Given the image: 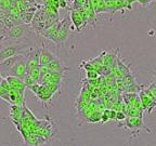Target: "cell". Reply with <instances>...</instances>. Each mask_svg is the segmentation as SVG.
Returning <instances> with one entry per match:
<instances>
[{"label": "cell", "mask_w": 156, "mask_h": 146, "mask_svg": "<svg viewBox=\"0 0 156 146\" xmlns=\"http://www.w3.org/2000/svg\"><path fill=\"white\" fill-rule=\"evenodd\" d=\"M28 47L25 43H10L5 44V41L0 44V63L7 58L12 57L16 54H24V51ZM29 51V50H28ZM27 51V52H28Z\"/></svg>", "instance_id": "1"}, {"label": "cell", "mask_w": 156, "mask_h": 146, "mask_svg": "<svg viewBox=\"0 0 156 146\" xmlns=\"http://www.w3.org/2000/svg\"><path fill=\"white\" fill-rule=\"evenodd\" d=\"M71 26H72L71 17H69V15H66L65 17L62 19V21L58 22V30H56L54 43L58 44V46H61V44H63L67 40L68 37H69Z\"/></svg>", "instance_id": "2"}, {"label": "cell", "mask_w": 156, "mask_h": 146, "mask_svg": "<svg viewBox=\"0 0 156 146\" xmlns=\"http://www.w3.org/2000/svg\"><path fill=\"white\" fill-rule=\"evenodd\" d=\"M26 58H25V54H22L19 57V60L14 62V64L8 69L5 76H13V77L22 78L23 79V77L26 75Z\"/></svg>", "instance_id": "3"}, {"label": "cell", "mask_w": 156, "mask_h": 146, "mask_svg": "<svg viewBox=\"0 0 156 146\" xmlns=\"http://www.w3.org/2000/svg\"><path fill=\"white\" fill-rule=\"evenodd\" d=\"M32 32V27L27 26V24H19L14 25L12 28H10L5 34V37L10 40H17L23 38L26 35H29Z\"/></svg>", "instance_id": "4"}, {"label": "cell", "mask_w": 156, "mask_h": 146, "mask_svg": "<svg viewBox=\"0 0 156 146\" xmlns=\"http://www.w3.org/2000/svg\"><path fill=\"white\" fill-rule=\"evenodd\" d=\"M40 50H41V49H34V50L30 49V50L25 54L27 71H30V69H33V68H35V67L40 66L39 65V55H40Z\"/></svg>", "instance_id": "5"}, {"label": "cell", "mask_w": 156, "mask_h": 146, "mask_svg": "<svg viewBox=\"0 0 156 146\" xmlns=\"http://www.w3.org/2000/svg\"><path fill=\"white\" fill-rule=\"evenodd\" d=\"M139 97H140V101H141V104H142V108H143V112L144 110H147V114H151L152 110L155 108L156 106V102L151 99L149 95H146L144 93V91L141 90L139 91Z\"/></svg>", "instance_id": "6"}, {"label": "cell", "mask_w": 156, "mask_h": 146, "mask_svg": "<svg viewBox=\"0 0 156 146\" xmlns=\"http://www.w3.org/2000/svg\"><path fill=\"white\" fill-rule=\"evenodd\" d=\"M69 17H71L72 24H73L74 28H75V30H77V32H81V30L87 26L86 22L83 21L81 15L79 14V12H78V10H71Z\"/></svg>", "instance_id": "7"}, {"label": "cell", "mask_w": 156, "mask_h": 146, "mask_svg": "<svg viewBox=\"0 0 156 146\" xmlns=\"http://www.w3.org/2000/svg\"><path fill=\"white\" fill-rule=\"evenodd\" d=\"M5 79L9 82L10 87L13 90H17L19 92H21L22 94H24L25 89H26V85H25L24 81H23L22 78H17L13 77V76H5Z\"/></svg>", "instance_id": "8"}, {"label": "cell", "mask_w": 156, "mask_h": 146, "mask_svg": "<svg viewBox=\"0 0 156 146\" xmlns=\"http://www.w3.org/2000/svg\"><path fill=\"white\" fill-rule=\"evenodd\" d=\"M56 56L52 53L49 49L46 47H42L40 50V55H39V65L40 66H47L52 60H54Z\"/></svg>", "instance_id": "9"}, {"label": "cell", "mask_w": 156, "mask_h": 146, "mask_svg": "<svg viewBox=\"0 0 156 146\" xmlns=\"http://www.w3.org/2000/svg\"><path fill=\"white\" fill-rule=\"evenodd\" d=\"M58 22H60V21H58ZM58 22L54 23V24L51 25V26L46 27V28H44L39 35H41L42 37H44V38L49 39V40H51V41L54 42V40H55L56 30H58Z\"/></svg>", "instance_id": "10"}, {"label": "cell", "mask_w": 156, "mask_h": 146, "mask_svg": "<svg viewBox=\"0 0 156 146\" xmlns=\"http://www.w3.org/2000/svg\"><path fill=\"white\" fill-rule=\"evenodd\" d=\"M46 67L48 68L49 71H55V73H60V74H62L66 69V67L64 66L63 62L58 57H55L54 60H52V61L50 62Z\"/></svg>", "instance_id": "11"}, {"label": "cell", "mask_w": 156, "mask_h": 146, "mask_svg": "<svg viewBox=\"0 0 156 146\" xmlns=\"http://www.w3.org/2000/svg\"><path fill=\"white\" fill-rule=\"evenodd\" d=\"M118 49L114 50V51H111L110 53L105 54V57H104V62H103V65L105 66H108V67H112L114 64H116V60L118 57Z\"/></svg>", "instance_id": "12"}, {"label": "cell", "mask_w": 156, "mask_h": 146, "mask_svg": "<svg viewBox=\"0 0 156 146\" xmlns=\"http://www.w3.org/2000/svg\"><path fill=\"white\" fill-rule=\"evenodd\" d=\"M116 67H117V71H119L122 78L124 77V76H126V75H128V74L131 73V71H130L129 66L126 65V64H125L124 62L118 57H117V60H116Z\"/></svg>", "instance_id": "13"}, {"label": "cell", "mask_w": 156, "mask_h": 146, "mask_svg": "<svg viewBox=\"0 0 156 146\" xmlns=\"http://www.w3.org/2000/svg\"><path fill=\"white\" fill-rule=\"evenodd\" d=\"M105 5H106V13L110 14V16L112 17L113 14L117 12L116 11V0H104Z\"/></svg>", "instance_id": "14"}, {"label": "cell", "mask_w": 156, "mask_h": 146, "mask_svg": "<svg viewBox=\"0 0 156 146\" xmlns=\"http://www.w3.org/2000/svg\"><path fill=\"white\" fill-rule=\"evenodd\" d=\"M10 109H11V117L14 118L15 120L20 119V117L22 116L23 106H20V105H12V106L10 107Z\"/></svg>", "instance_id": "15"}, {"label": "cell", "mask_w": 156, "mask_h": 146, "mask_svg": "<svg viewBox=\"0 0 156 146\" xmlns=\"http://www.w3.org/2000/svg\"><path fill=\"white\" fill-rule=\"evenodd\" d=\"M126 114L128 115V117H139V118H142V116H143V112L136 109L134 107H128Z\"/></svg>", "instance_id": "16"}, {"label": "cell", "mask_w": 156, "mask_h": 146, "mask_svg": "<svg viewBox=\"0 0 156 146\" xmlns=\"http://www.w3.org/2000/svg\"><path fill=\"white\" fill-rule=\"evenodd\" d=\"M27 75H29L30 77L34 79L36 82H38L39 81V77H40V67H35V68H33V69H30V71H27Z\"/></svg>", "instance_id": "17"}, {"label": "cell", "mask_w": 156, "mask_h": 146, "mask_svg": "<svg viewBox=\"0 0 156 146\" xmlns=\"http://www.w3.org/2000/svg\"><path fill=\"white\" fill-rule=\"evenodd\" d=\"M100 13H106V5H105L104 0H98L95 14H100Z\"/></svg>", "instance_id": "18"}, {"label": "cell", "mask_w": 156, "mask_h": 146, "mask_svg": "<svg viewBox=\"0 0 156 146\" xmlns=\"http://www.w3.org/2000/svg\"><path fill=\"white\" fill-rule=\"evenodd\" d=\"M122 10L130 11L129 7L127 5V1L126 0H116V11H122Z\"/></svg>", "instance_id": "19"}, {"label": "cell", "mask_w": 156, "mask_h": 146, "mask_svg": "<svg viewBox=\"0 0 156 146\" xmlns=\"http://www.w3.org/2000/svg\"><path fill=\"white\" fill-rule=\"evenodd\" d=\"M86 0H73V3L71 5V10H78L83 7Z\"/></svg>", "instance_id": "20"}, {"label": "cell", "mask_w": 156, "mask_h": 146, "mask_svg": "<svg viewBox=\"0 0 156 146\" xmlns=\"http://www.w3.org/2000/svg\"><path fill=\"white\" fill-rule=\"evenodd\" d=\"M23 81H24V83H25V85H26V87H29V85H34V83H36V81H35L29 75H27V74L24 76V77H23Z\"/></svg>", "instance_id": "21"}, {"label": "cell", "mask_w": 156, "mask_h": 146, "mask_svg": "<svg viewBox=\"0 0 156 146\" xmlns=\"http://www.w3.org/2000/svg\"><path fill=\"white\" fill-rule=\"evenodd\" d=\"M86 76H87L88 80H90V79H98L99 74L97 73V71H86Z\"/></svg>", "instance_id": "22"}, {"label": "cell", "mask_w": 156, "mask_h": 146, "mask_svg": "<svg viewBox=\"0 0 156 146\" xmlns=\"http://www.w3.org/2000/svg\"><path fill=\"white\" fill-rule=\"evenodd\" d=\"M126 119V114L122 110H117L116 112V117H115V120L116 121H122V120Z\"/></svg>", "instance_id": "23"}, {"label": "cell", "mask_w": 156, "mask_h": 146, "mask_svg": "<svg viewBox=\"0 0 156 146\" xmlns=\"http://www.w3.org/2000/svg\"><path fill=\"white\" fill-rule=\"evenodd\" d=\"M147 89L151 91V93L153 94V97H154V101L156 102V85L152 81L149 85H147Z\"/></svg>", "instance_id": "24"}, {"label": "cell", "mask_w": 156, "mask_h": 146, "mask_svg": "<svg viewBox=\"0 0 156 146\" xmlns=\"http://www.w3.org/2000/svg\"><path fill=\"white\" fill-rule=\"evenodd\" d=\"M81 67L85 68L86 71H95L94 66L90 63V61L87 62V63H86V62H83V63H81Z\"/></svg>", "instance_id": "25"}, {"label": "cell", "mask_w": 156, "mask_h": 146, "mask_svg": "<svg viewBox=\"0 0 156 146\" xmlns=\"http://www.w3.org/2000/svg\"><path fill=\"white\" fill-rule=\"evenodd\" d=\"M0 87H2L5 91H10V90H11V87H10L9 82L7 81V79H5V78H3L2 80H1V82H0Z\"/></svg>", "instance_id": "26"}, {"label": "cell", "mask_w": 156, "mask_h": 146, "mask_svg": "<svg viewBox=\"0 0 156 146\" xmlns=\"http://www.w3.org/2000/svg\"><path fill=\"white\" fill-rule=\"evenodd\" d=\"M29 89H30V90L33 91V92L35 93V94H37V93H38V91H39V89H40V85H39V83H34V85H29Z\"/></svg>", "instance_id": "27"}, {"label": "cell", "mask_w": 156, "mask_h": 146, "mask_svg": "<svg viewBox=\"0 0 156 146\" xmlns=\"http://www.w3.org/2000/svg\"><path fill=\"white\" fill-rule=\"evenodd\" d=\"M152 1H153V0H136V2H139L143 8L147 7V5H149Z\"/></svg>", "instance_id": "28"}, {"label": "cell", "mask_w": 156, "mask_h": 146, "mask_svg": "<svg viewBox=\"0 0 156 146\" xmlns=\"http://www.w3.org/2000/svg\"><path fill=\"white\" fill-rule=\"evenodd\" d=\"M58 8H61V9L67 8V1L66 0H58Z\"/></svg>", "instance_id": "29"}, {"label": "cell", "mask_w": 156, "mask_h": 146, "mask_svg": "<svg viewBox=\"0 0 156 146\" xmlns=\"http://www.w3.org/2000/svg\"><path fill=\"white\" fill-rule=\"evenodd\" d=\"M127 1V5H128V7H129L130 11L132 10V5H133L134 2H136V0H126Z\"/></svg>", "instance_id": "30"}, {"label": "cell", "mask_w": 156, "mask_h": 146, "mask_svg": "<svg viewBox=\"0 0 156 146\" xmlns=\"http://www.w3.org/2000/svg\"><path fill=\"white\" fill-rule=\"evenodd\" d=\"M7 92H9V91H5V89H3L2 87H0V97H2L3 95H5V93H7Z\"/></svg>", "instance_id": "31"}, {"label": "cell", "mask_w": 156, "mask_h": 146, "mask_svg": "<svg viewBox=\"0 0 156 146\" xmlns=\"http://www.w3.org/2000/svg\"><path fill=\"white\" fill-rule=\"evenodd\" d=\"M26 146H48L46 143H40V144H27Z\"/></svg>", "instance_id": "32"}, {"label": "cell", "mask_w": 156, "mask_h": 146, "mask_svg": "<svg viewBox=\"0 0 156 146\" xmlns=\"http://www.w3.org/2000/svg\"><path fill=\"white\" fill-rule=\"evenodd\" d=\"M5 39H7V37H5V36H1V37H0V44L2 43V42L5 41Z\"/></svg>", "instance_id": "33"}, {"label": "cell", "mask_w": 156, "mask_h": 146, "mask_svg": "<svg viewBox=\"0 0 156 146\" xmlns=\"http://www.w3.org/2000/svg\"><path fill=\"white\" fill-rule=\"evenodd\" d=\"M34 2H38V3H44V0H34Z\"/></svg>", "instance_id": "34"}, {"label": "cell", "mask_w": 156, "mask_h": 146, "mask_svg": "<svg viewBox=\"0 0 156 146\" xmlns=\"http://www.w3.org/2000/svg\"><path fill=\"white\" fill-rule=\"evenodd\" d=\"M2 79H3V78H2V76L0 75V82H1V80H2Z\"/></svg>", "instance_id": "35"}, {"label": "cell", "mask_w": 156, "mask_h": 146, "mask_svg": "<svg viewBox=\"0 0 156 146\" xmlns=\"http://www.w3.org/2000/svg\"><path fill=\"white\" fill-rule=\"evenodd\" d=\"M153 82H154V83H155V85H156V79H155V80H153Z\"/></svg>", "instance_id": "36"}, {"label": "cell", "mask_w": 156, "mask_h": 146, "mask_svg": "<svg viewBox=\"0 0 156 146\" xmlns=\"http://www.w3.org/2000/svg\"><path fill=\"white\" fill-rule=\"evenodd\" d=\"M0 75H1V74H0Z\"/></svg>", "instance_id": "37"}, {"label": "cell", "mask_w": 156, "mask_h": 146, "mask_svg": "<svg viewBox=\"0 0 156 146\" xmlns=\"http://www.w3.org/2000/svg\"><path fill=\"white\" fill-rule=\"evenodd\" d=\"M1 35H2V34H1Z\"/></svg>", "instance_id": "38"}]
</instances>
